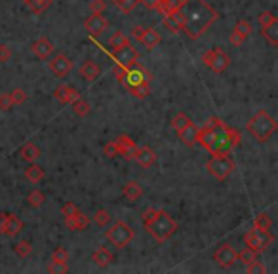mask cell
<instances>
[{
  "label": "cell",
  "mask_w": 278,
  "mask_h": 274,
  "mask_svg": "<svg viewBox=\"0 0 278 274\" xmlns=\"http://www.w3.org/2000/svg\"><path fill=\"white\" fill-rule=\"evenodd\" d=\"M197 143L212 154H229L234 147L240 145V131L229 128L219 118H210L204 128H198Z\"/></svg>",
  "instance_id": "cell-1"
},
{
  "label": "cell",
  "mask_w": 278,
  "mask_h": 274,
  "mask_svg": "<svg viewBox=\"0 0 278 274\" xmlns=\"http://www.w3.org/2000/svg\"><path fill=\"white\" fill-rule=\"evenodd\" d=\"M179 12L183 15V31L192 40H197L217 19V12L204 0H183Z\"/></svg>",
  "instance_id": "cell-2"
},
{
  "label": "cell",
  "mask_w": 278,
  "mask_h": 274,
  "mask_svg": "<svg viewBox=\"0 0 278 274\" xmlns=\"http://www.w3.org/2000/svg\"><path fill=\"white\" fill-rule=\"evenodd\" d=\"M141 223L158 244L168 242L177 231V221L164 209L149 208L141 217Z\"/></svg>",
  "instance_id": "cell-3"
},
{
  "label": "cell",
  "mask_w": 278,
  "mask_h": 274,
  "mask_svg": "<svg viewBox=\"0 0 278 274\" xmlns=\"http://www.w3.org/2000/svg\"><path fill=\"white\" fill-rule=\"evenodd\" d=\"M246 130H248V133L254 137V139L265 143V141H269L272 137V133L276 131V120H274L267 111H259L254 118L248 120Z\"/></svg>",
  "instance_id": "cell-4"
},
{
  "label": "cell",
  "mask_w": 278,
  "mask_h": 274,
  "mask_svg": "<svg viewBox=\"0 0 278 274\" xmlns=\"http://www.w3.org/2000/svg\"><path fill=\"white\" fill-rule=\"evenodd\" d=\"M105 238L107 242L115 245V248H126V245H130L135 238V232L130 225H126L124 221H117V223H113L105 231Z\"/></svg>",
  "instance_id": "cell-5"
},
{
  "label": "cell",
  "mask_w": 278,
  "mask_h": 274,
  "mask_svg": "<svg viewBox=\"0 0 278 274\" xmlns=\"http://www.w3.org/2000/svg\"><path fill=\"white\" fill-rule=\"evenodd\" d=\"M206 168L217 181H225L233 173L234 162L229 154H212V158L208 160Z\"/></svg>",
  "instance_id": "cell-6"
},
{
  "label": "cell",
  "mask_w": 278,
  "mask_h": 274,
  "mask_svg": "<svg viewBox=\"0 0 278 274\" xmlns=\"http://www.w3.org/2000/svg\"><path fill=\"white\" fill-rule=\"evenodd\" d=\"M272 242H274L272 232L263 231V229H257V227H254L252 231H248L246 234H244V244H246V248L254 250L256 253L265 252Z\"/></svg>",
  "instance_id": "cell-7"
},
{
  "label": "cell",
  "mask_w": 278,
  "mask_h": 274,
  "mask_svg": "<svg viewBox=\"0 0 278 274\" xmlns=\"http://www.w3.org/2000/svg\"><path fill=\"white\" fill-rule=\"evenodd\" d=\"M204 63L208 65V69L213 72H225L231 65V58L227 56V51L221 50V48H212L204 53Z\"/></svg>",
  "instance_id": "cell-8"
},
{
  "label": "cell",
  "mask_w": 278,
  "mask_h": 274,
  "mask_svg": "<svg viewBox=\"0 0 278 274\" xmlns=\"http://www.w3.org/2000/svg\"><path fill=\"white\" fill-rule=\"evenodd\" d=\"M143 80H151V74L145 71V67L137 65V61H135L133 65L126 67L124 76H122V82H120V84H122L126 90H130L132 86H135L139 82H143Z\"/></svg>",
  "instance_id": "cell-9"
},
{
  "label": "cell",
  "mask_w": 278,
  "mask_h": 274,
  "mask_svg": "<svg viewBox=\"0 0 278 274\" xmlns=\"http://www.w3.org/2000/svg\"><path fill=\"white\" fill-rule=\"evenodd\" d=\"M213 261H215L221 268H231V267H234V263L238 261V253L234 252L233 245L223 244L215 250V253H213Z\"/></svg>",
  "instance_id": "cell-10"
},
{
  "label": "cell",
  "mask_w": 278,
  "mask_h": 274,
  "mask_svg": "<svg viewBox=\"0 0 278 274\" xmlns=\"http://www.w3.org/2000/svg\"><path fill=\"white\" fill-rule=\"evenodd\" d=\"M113 56L117 59V63L120 67H130L133 65L135 61H137V50L133 48L132 44H126L122 48H117V50H113Z\"/></svg>",
  "instance_id": "cell-11"
},
{
  "label": "cell",
  "mask_w": 278,
  "mask_h": 274,
  "mask_svg": "<svg viewBox=\"0 0 278 274\" xmlns=\"http://www.w3.org/2000/svg\"><path fill=\"white\" fill-rule=\"evenodd\" d=\"M84 27H86V31H88L92 36H99L107 31L109 21L103 17V14H92L88 19L84 21Z\"/></svg>",
  "instance_id": "cell-12"
},
{
  "label": "cell",
  "mask_w": 278,
  "mask_h": 274,
  "mask_svg": "<svg viewBox=\"0 0 278 274\" xmlns=\"http://www.w3.org/2000/svg\"><path fill=\"white\" fill-rule=\"evenodd\" d=\"M115 143H117V147H118V154H120V156H124L126 160H133L135 151H137V145L133 143L132 137L118 135L117 139H115Z\"/></svg>",
  "instance_id": "cell-13"
},
{
  "label": "cell",
  "mask_w": 278,
  "mask_h": 274,
  "mask_svg": "<svg viewBox=\"0 0 278 274\" xmlns=\"http://www.w3.org/2000/svg\"><path fill=\"white\" fill-rule=\"evenodd\" d=\"M53 97H55V99H58L61 105H71L74 99H78V97H80V92H78L76 88L63 84V86L55 88V92H53Z\"/></svg>",
  "instance_id": "cell-14"
},
{
  "label": "cell",
  "mask_w": 278,
  "mask_h": 274,
  "mask_svg": "<svg viewBox=\"0 0 278 274\" xmlns=\"http://www.w3.org/2000/svg\"><path fill=\"white\" fill-rule=\"evenodd\" d=\"M50 71L55 76H67L69 72L73 71V61L67 58V56H55L50 63Z\"/></svg>",
  "instance_id": "cell-15"
},
{
  "label": "cell",
  "mask_w": 278,
  "mask_h": 274,
  "mask_svg": "<svg viewBox=\"0 0 278 274\" xmlns=\"http://www.w3.org/2000/svg\"><path fill=\"white\" fill-rule=\"evenodd\" d=\"M177 135H179V139H181L187 147H192V145H197V139H198V126L192 122V120H189L181 130H177Z\"/></svg>",
  "instance_id": "cell-16"
},
{
  "label": "cell",
  "mask_w": 278,
  "mask_h": 274,
  "mask_svg": "<svg viewBox=\"0 0 278 274\" xmlns=\"http://www.w3.org/2000/svg\"><path fill=\"white\" fill-rule=\"evenodd\" d=\"M90 225V219L88 215H84L80 209L73 213V215H67L65 217V227L71 229V231H86Z\"/></svg>",
  "instance_id": "cell-17"
},
{
  "label": "cell",
  "mask_w": 278,
  "mask_h": 274,
  "mask_svg": "<svg viewBox=\"0 0 278 274\" xmlns=\"http://www.w3.org/2000/svg\"><path fill=\"white\" fill-rule=\"evenodd\" d=\"M31 51L37 56L38 59H48L53 51V42L48 40V38H38L31 44Z\"/></svg>",
  "instance_id": "cell-18"
},
{
  "label": "cell",
  "mask_w": 278,
  "mask_h": 274,
  "mask_svg": "<svg viewBox=\"0 0 278 274\" xmlns=\"http://www.w3.org/2000/svg\"><path fill=\"white\" fill-rule=\"evenodd\" d=\"M133 160H135L141 168H151L154 162H156V152H154L151 147H137Z\"/></svg>",
  "instance_id": "cell-19"
},
{
  "label": "cell",
  "mask_w": 278,
  "mask_h": 274,
  "mask_svg": "<svg viewBox=\"0 0 278 274\" xmlns=\"http://www.w3.org/2000/svg\"><path fill=\"white\" fill-rule=\"evenodd\" d=\"M160 33L156 29H143V33H141V38H139V42L145 46L147 50H154L158 44H160Z\"/></svg>",
  "instance_id": "cell-20"
},
{
  "label": "cell",
  "mask_w": 278,
  "mask_h": 274,
  "mask_svg": "<svg viewBox=\"0 0 278 274\" xmlns=\"http://www.w3.org/2000/svg\"><path fill=\"white\" fill-rule=\"evenodd\" d=\"M99 72H101V69H99V65L95 63L94 59L84 61V63L80 65V69H78V74H80L84 80H88V82H92V80L97 78V76H99Z\"/></svg>",
  "instance_id": "cell-21"
},
{
  "label": "cell",
  "mask_w": 278,
  "mask_h": 274,
  "mask_svg": "<svg viewBox=\"0 0 278 274\" xmlns=\"http://www.w3.org/2000/svg\"><path fill=\"white\" fill-rule=\"evenodd\" d=\"M92 261H94L97 267L105 268L115 261V257H113V253H110L107 248H99V250H95V252L92 253Z\"/></svg>",
  "instance_id": "cell-22"
},
{
  "label": "cell",
  "mask_w": 278,
  "mask_h": 274,
  "mask_svg": "<svg viewBox=\"0 0 278 274\" xmlns=\"http://www.w3.org/2000/svg\"><path fill=\"white\" fill-rule=\"evenodd\" d=\"M164 25H166L170 31H174V33L183 31V15H181V12L177 10V12H172V14L164 15Z\"/></svg>",
  "instance_id": "cell-23"
},
{
  "label": "cell",
  "mask_w": 278,
  "mask_h": 274,
  "mask_svg": "<svg viewBox=\"0 0 278 274\" xmlns=\"http://www.w3.org/2000/svg\"><path fill=\"white\" fill-rule=\"evenodd\" d=\"M122 195H124V198H128L130 202H135V200H139L141 195H143V188H141V185L135 183V181H128L124 187H122Z\"/></svg>",
  "instance_id": "cell-24"
},
{
  "label": "cell",
  "mask_w": 278,
  "mask_h": 274,
  "mask_svg": "<svg viewBox=\"0 0 278 274\" xmlns=\"http://www.w3.org/2000/svg\"><path fill=\"white\" fill-rule=\"evenodd\" d=\"M40 149H38L35 143H27L21 147V151H19V158L25 160V162H37L40 158Z\"/></svg>",
  "instance_id": "cell-25"
},
{
  "label": "cell",
  "mask_w": 278,
  "mask_h": 274,
  "mask_svg": "<svg viewBox=\"0 0 278 274\" xmlns=\"http://www.w3.org/2000/svg\"><path fill=\"white\" fill-rule=\"evenodd\" d=\"M23 231V221L14 213H8V223L6 229H4V234L6 236H17L19 232Z\"/></svg>",
  "instance_id": "cell-26"
},
{
  "label": "cell",
  "mask_w": 278,
  "mask_h": 274,
  "mask_svg": "<svg viewBox=\"0 0 278 274\" xmlns=\"http://www.w3.org/2000/svg\"><path fill=\"white\" fill-rule=\"evenodd\" d=\"M261 35H263L265 40H269L271 46L276 48V46H278V21H276V19L269 23L267 27H261Z\"/></svg>",
  "instance_id": "cell-27"
},
{
  "label": "cell",
  "mask_w": 278,
  "mask_h": 274,
  "mask_svg": "<svg viewBox=\"0 0 278 274\" xmlns=\"http://www.w3.org/2000/svg\"><path fill=\"white\" fill-rule=\"evenodd\" d=\"M25 179L31 181V183H40L44 179V170L35 162H31V166L25 170Z\"/></svg>",
  "instance_id": "cell-28"
},
{
  "label": "cell",
  "mask_w": 278,
  "mask_h": 274,
  "mask_svg": "<svg viewBox=\"0 0 278 274\" xmlns=\"http://www.w3.org/2000/svg\"><path fill=\"white\" fill-rule=\"evenodd\" d=\"M133 97H137V99H145L147 95L151 94V86H149V80H143V82H139L135 86H132L128 90Z\"/></svg>",
  "instance_id": "cell-29"
},
{
  "label": "cell",
  "mask_w": 278,
  "mask_h": 274,
  "mask_svg": "<svg viewBox=\"0 0 278 274\" xmlns=\"http://www.w3.org/2000/svg\"><path fill=\"white\" fill-rule=\"evenodd\" d=\"M181 4H183V0H160V4H158L156 10H160L162 15H166L172 14V12H177L181 8Z\"/></svg>",
  "instance_id": "cell-30"
},
{
  "label": "cell",
  "mask_w": 278,
  "mask_h": 274,
  "mask_svg": "<svg viewBox=\"0 0 278 274\" xmlns=\"http://www.w3.org/2000/svg\"><path fill=\"white\" fill-rule=\"evenodd\" d=\"M97 227H107V225L113 221V215H110V211L109 209H105V208H101V209H97L94 213V219H92Z\"/></svg>",
  "instance_id": "cell-31"
},
{
  "label": "cell",
  "mask_w": 278,
  "mask_h": 274,
  "mask_svg": "<svg viewBox=\"0 0 278 274\" xmlns=\"http://www.w3.org/2000/svg\"><path fill=\"white\" fill-rule=\"evenodd\" d=\"M126 44H130V38L122 33V31H117L115 35L109 38V46L110 50H117V48H122V46H126Z\"/></svg>",
  "instance_id": "cell-32"
},
{
  "label": "cell",
  "mask_w": 278,
  "mask_h": 274,
  "mask_svg": "<svg viewBox=\"0 0 278 274\" xmlns=\"http://www.w3.org/2000/svg\"><path fill=\"white\" fill-rule=\"evenodd\" d=\"M14 252L17 257L25 259V257H29L31 253H33V245H31V242H27V240H21V242H17V244L14 245Z\"/></svg>",
  "instance_id": "cell-33"
},
{
  "label": "cell",
  "mask_w": 278,
  "mask_h": 274,
  "mask_svg": "<svg viewBox=\"0 0 278 274\" xmlns=\"http://www.w3.org/2000/svg\"><path fill=\"white\" fill-rule=\"evenodd\" d=\"M44 202H46V195L42 190H33V193L27 196V204H29L31 208H40Z\"/></svg>",
  "instance_id": "cell-34"
},
{
  "label": "cell",
  "mask_w": 278,
  "mask_h": 274,
  "mask_svg": "<svg viewBox=\"0 0 278 274\" xmlns=\"http://www.w3.org/2000/svg\"><path fill=\"white\" fill-rule=\"evenodd\" d=\"M71 107H73L74 115L76 116H86L90 113V103L84 101L82 97H78V99H74L73 103H71Z\"/></svg>",
  "instance_id": "cell-35"
},
{
  "label": "cell",
  "mask_w": 278,
  "mask_h": 274,
  "mask_svg": "<svg viewBox=\"0 0 278 274\" xmlns=\"http://www.w3.org/2000/svg\"><path fill=\"white\" fill-rule=\"evenodd\" d=\"M254 227H257V229H263V231H271L272 227V219L269 213H259V215L256 217V221H254Z\"/></svg>",
  "instance_id": "cell-36"
},
{
  "label": "cell",
  "mask_w": 278,
  "mask_h": 274,
  "mask_svg": "<svg viewBox=\"0 0 278 274\" xmlns=\"http://www.w3.org/2000/svg\"><path fill=\"white\" fill-rule=\"evenodd\" d=\"M256 259H257V253L254 252V250H249V248H244V250L238 253V261H240V263H244L246 267H248L249 263H254Z\"/></svg>",
  "instance_id": "cell-37"
},
{
  "label": "cell",
  "mask_w": 278,
  "mask_h": 274,
  "mask_svg": "<svg viewBox=\"0 0 278 274\" xmlns=\"http://www.w3.org/2000/svg\"><path fill=\"white\" fill-rule=\"evenodd\" d=\"M234 31H238L242 36H246V38H248V36L254 33V27H252V23L246 21V19H238L236 25H234Z\"/></svg>",
  "instance_id": "cell-38"
},
{
  "label": "cell",
  "mask_w": 278,
  "mask_h": 274,
  "mask_svg": "<svg viewBox=\"0 0 278 274\" xmlns=\"http://www.w3.org/2000/svg\"><path fill=\"white\" fill-rule=\"evenodd\" d=\"M115 4H117L124 14H130L135 10V6L139 4V0H115Z\"/></svg>",
  "instance_id": "cell-39"
},
{
  "label": "cell",
  "mask_w": 278,
  "mask_h": 274,
  "mask_svg": "<svg viewBox=\"0 0 278 274\" xmlns=\"http://www.w3.org/2000/svg\"><path fill=\"white\" fill-rule=\"evenodd\" d=\"M10 99H12V103H14V105H21V103L27 101V94L23 92L21 88H15V90H12V92H10Z\"/></svg>",
  "instance_id": "cell-40"
},
{
  "label": "cell",
  "mask_w": 278,
  "mask_h": 274,
  "mask_svg": "<svg viewBox=\"0 0 278 274\" xmlns=\"http://www.w3.org/2000/svg\"><path fill=\"white\" fill-rule=\"evenodd\" d=\"M51 261L55 263H69V252L65 248H55L53 253H51Z\"/></svg>",
  "instance_id": "cell-41"
},
{
  "label": "cell",
  "mask_w": 278,
  "mask_h": 274,
  "mask_svg": "<svg viewBox=\"0 0 278 274\" xmlns=\"http://www.w3.org/2000/svg\"><path fill=\"white\" fill-rule=\"evenodd\" d=\"M48 272H55V274H63L69 270V265L67 263H55V261H50L48 267H46Z\"/></svg>",
  "instance_id": "cell-42"
},
{
  "label": "cell",
  "mask_w": 278,
  "mask_h": 274,
  "mask_svg": "<svg viewBox=\"0 0 278 274\" xmlns=\"http://www.w3.org/2000/svg\"><path fill=\"white\" fill-rule=\"evenodd\" d=\"M27 4H29V6L33 8V10L37 12V14H40V12H44L46 8L50 6L51 0H29Z\"/></svg>",
  "instance_id": "cell-43"
},
{
  "label": "cell",
  "mask_w": 278,
  "mask_h": 274,
  "mask_svg": "<svg viewBox=\"0 0 278 274\" xmlns=\"http://www.w3.org/2000/svg\"><path fill=\"white\" fill-rule=\"evenodd\" d=\"M190 118L187 115H183V113H179V115H176L174 116V120H172V128H174V130H181V128H183L185 124L189 122Z\"/></svg>",
  "instance_id": "cell-44"
},
{
  "label": "cell",
  "mask_w": 278,
  "mask_h": 274,
  "mask_svg": "<svg viewBox=\"0 0 278 274\" xmlns=\"http://www.w3.org/2000/svg\"><path fill=\"white\" fill-rule=\"evenodd\" d=\"M246 268H248L249 274H265V272H267V267H265L261 261H257V259L254 261V263H249Z\"/></svg>",
  "instance_id": "cell-45"
},
{
  "label": "cell",
  "mask_w": 278,
  "mask_h": 274,
  "mask_svg": "<svg viewBox=\"0 0 278 274\" xmlns=\"http://www.w3.org/2000/svg\"><path fill=\"white\" fill-rule=\"evenodd\" d=\"M229 42L233 44L234 48H238V46H242V44L246 42V36H242L240 33H238V31L233 29V33L229 35Z\"/></svg>",
  "instance_id": "cell-46"
},
{
  "label": "cell",
  "mask_w": 278,
  "mask_h": 274,
  "mask_svg": "<svg viewBox=\"0 0 278 274\" xmlns=\"http://www.w3.org/2000/svg\"><path fill=\"white\" fill-rule=\"evenodd\" d=\"M103 154L107 156V158H115V156H120L118 154V147L115 141H110V143L105 145V149H103Z\"/></svg>",
  "instance_id": "cell-47"
},
{
  "label": "cell",
  "mask_w": 278,
  "mask_h": 274,
  "mask_svg": "<svg viewBox=\"0 0 278 274\" xmlns=\"http://www.w3.org/2000/svg\"><path fill=\"white\" fill-rule=\"evenodd\" d=\"M105 8H107V2H105V0H92V2H90L92 14H103Z\"/></svg>",
  "instance_id": "cell-48"
},
{
  "label": "cell",
  "mask_w": 278,
  "mask_h": 274,
  "mask_svg": "<svg viewBox=\"0 0 278 274\" xmlns=\"http://www.w3.org/2000/svg\"><path fill=\"white\" fill-rule=\"evenodd\" d=\"M276 19V15L272 14V12H263V14H259V17H257V21H259V25L261 27H267L271 21H274Z\"/></svg>",
  "instance_id": "cell-49"
},
{
  "label": "cell",
  "mask_w": 278,
  "mask_h": 274,
  "mask_svg": "<svg viewBox=\"0 0 278 274\" xmlns=\"http://www.w3.org/2000/svg\"><path fill=\"white\" fill-rule=\"evenodd\" d=\"M12 59V50L6 44H0V63H8Z\"/></svg>",
  "instance_id": "cell-50"
},
{
  "label": "cell",
  "mask_w": 278,
  "mask_h": 274,
  "mask_svg": "<svg viewBox=\"0 0 278 274\" xmlns=\"http://www.w3.org/2000/svg\"><path fill=\"white\" fill-rule=\"evenodd\" d=\"M12 107H14V103L10 99V94L0 95V111H10Z\"/></svg>",
  "instance_id": "cell-51"
},
{
  "label": "cell",
  "mask_w": 278,
  "mask_h": 274,
  "mask_svg": "<svg viewBox=\"0 0 278 274\" xmlns=\"http://www.w3.org/2000/svg\"><path fill=\"white\" fill-rule=\"evenodd\" d=\"M76 211H78V208H76V206H74V204H71V202H67V204H63V206H61V213H63V215H73V213H76Z\"/></svg>",
  "instance_id": "cell-52"
},
{
  "label": "cell",
  "mask_w": 278,
  "mask_h": 274,
  "mask_svg": "<svg viewBox=\"0 0 278 274\" xmlns=\"http://www.w3.org/2000/svg\"><path fill=\"white\" fill-rule=\"evenodd\" d=\"M139 2H143V6L151 8V10H156L158 4H160V0H139Z\"/></svg>",
  "instance_id": "cell-53"
},
{
  "label": "cell",
  "mask_w": 278,
  "mask_h": 274,
  "mask_svg": "<svg viewBox=\"0 0 278 274\" xmlns=\"http://www.w3.org/2000/svg\"><path fill=\"white\" fill-rule=\"evenodd\" d=\"M6 223H8V213H0V234H4Z\"/></svg>",
  "instance_id": "cell-54"
},
{
  "label": "cell",
  "mask_w": 278,
  "mask_h": 274,
  "mask_svg": "<svg viewBox=\"0 0 278 274\" xmlns=\"http://www.w3.org/2000/svg\"><path fill=\"white\" fill-rule=\"evenodd\" d=\"M141 33H143V27H139V25L132 29V36H133V38H137V40L141 38Z\"/></svg>",
  "instance_id": "cell-55"
},
{
  "label": "cell",
  "mask_w": 278,
  "mask_h": 274,
  "mask_svg": "<svg viewBox=\"0 0 278 274\" xmlns=\"http://www.w3.org/2000/svg\"><path fill=\"white\" fill-rule=\"evenodd\" d=\"M23 2H29V0H23Z\"/></svg>",
  "instance_id": "cell-56"
}]
</instances>
